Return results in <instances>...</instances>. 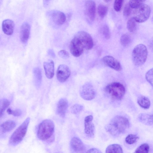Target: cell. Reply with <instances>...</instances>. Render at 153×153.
<instances>
[{
	"mask_svg": "<svg viewBox=\"0 0 153 153\" xmlns=\"http://www.w3.org/2000/svg\"><path fill=\"white\" fill-rule=\"evenodd\" d=\"M129 121L126 118L117 115L112 118L105 127L107 132L113 136H117L124 133L128 128Z\"/></svg>",
	"mask_w": 153,
	"mask_h": 153,
	"instance_id": "1",
	"label": "cell"
},
{
	"mask_svg": "<svg viewBox=\"0 0 153 153\" xmlns=\"http://www.w3.org/2000/svg\"><path fill=\"white\" fill-rule=\"evenodd\" d=\"M54 124L51 120L46 119L42 121L39 125L37 132L38 138L42 140L49 139L53 134Z\"/></svg>",
	"mask_w": 153,
	"mask_h": 153,
	"instance_id": "2",
	"label": "cell"
},
{
	"mask_svg": "<svg viewBox=\"0 0 153 153\" xmlns=\"http://www.w3.org/2000/svg\"><path fill=\"white\" fill-rule=\"evenodd\" d=\"M30 120L29 117L27 118L13 132L9 140L10 145L15 146L22 141L26 134Z\"/></svg>",
	"mask_w": 153,
	"mask_h": 153,
	"instance_id": "3",
	"label": "cell"
},
{
	"mask_svg": "<svg viewBox=\"0 0 153 153\" xmlns=\"http://www.w3.org/2000/svg\"><path fill=\"white\" fill-rule=\"evenodd\" d=\"M105 90L111 98L116 100H120L123 98L125 93L124 86L118 82H113L108 85Z\"/></svg>",
	"mask_w": 153,
	"mask_h": 153,
	"instance_id": "4",
	"label": "cell"
},
{
	"mask_svg": "<svg viewBox=\"0 0 153 153\" xmlns=\"http://www.w3.org/2000/svg\"><path fill=\"white\" fill-rule=\"evenodd\" d=\"M148 51L146 47L143 44H139L134 48L132 53V58L134 64L136 66H140L147 59Z\"/></svg>",
	"mask_w": 153,
	"mask_h": 153,
	"instance_id": "5",
	"label": "cell"
},
{
	"mask_svg": "<svg viewBox=\"0 0 153 153\" xmlns=\"http://www.w3.org/2000/svg\"><path fill=\"white\" fill-rule=\"evenodd\" d=\"M135 9L134 12V18L136 22L142 23L149 19L151 10L148 5L142 4Z\"/></svg>",
	"mask_w": 153,
	"mask_h": 153,
	"instance_id": "6",
	"label": "cell"
},
{
	"mask_svg": "<svg viewBox=\"0 0 153 153\" xmlns=\"http://www.w3.org/2000/svg\"><path fill=\"white\" fill-rule=\"evenodd\" d=\"M74 37L79 40L86 50H90L93 48L94 43L92 38L87 32L83 31H79L75 34Z\"/></svg>",
	"mask_w": 153,
	"mask_h": 153,
	"instance_id": "7",
	"label": "cell"
},
{
	"mask_svg": "<svg viewBox=\"0 0 153 153\" xmlns=\"http://www.w3.org/2000/svg\"><path fill=\"white\" fill-rule=\"evenodd\" d=\"M96 10L95 2L92 0L86 1L85 5V13L87 20L90 22L94 20Z\"/></svg>",
	"mask_w": 153,
	"mask_h": 153,
	"instance_id": "8",
	"label": "cell"
},
{
	"mask_svg": "<svg viewBox=\"0 0 153 153\" xmlns=\"http://www.w3.org/2000/svg\"><path fill=\"white\" fill-rule=\"evenodd\" d=\"M81 97L87 100H91L96 96V92L93 86L89 83L85 84L80 91Z\"/></svg>",
	"mask_w": 153,
	"mask_h": 153,
	"instance_id": "9",
	"label": "cell"
},
{
	"mask_svg": "<svg viewBox=\"0 0 153 153\" xmlns=\"http://www.w3.org/2000/svg\"><path fill=\"white\" fill-rule=\"evenodd\" d=\"M70 48L71 54L75 57H78L82 54L84 48L79 40L74 37L71 42Z\"/></svg>",
	"mask_w": 153,
	"mask_h": 153,
	"instance_id": "10",
	"label": "cell"
},
{
	"mask_svg": "<svg viewBox=\"0 0 153 153\" xmlns=\"http://www.w3.org/2000/svg\"><path fill=\"white\" fill-rule=\"evenodd\" d=\"M70 74V70L67 65L62 64L59 66L57 71L56 77L59 82H63L65 81Z\"/></svg>",
	"mask_w": 153,
	"mask_h": 153,
	"instance_id": "11",
	"label": "cell"
},
{
	"mask_svg": "<svg viewBox=\"0 0 153 153\" xmlns=\"http://www.w3.org/2000/svg\"><path fill=\"white\" fill-rule=\"evenodd\" d=\"M93 117L91 115H88L85 118L84 130L85 134L90 137H93L94 134L95 127L92 122Z\"/></svg>",
	"mask_w": 153,
	"mask_h": 153,
	"instance_id": "12",
	"label": "cell"
},
{
	"mask_svg": "<svg viewBox=\"0 0 153 153\" xmlns=\"http://www.w3.org/2000/svg\"><path fill=\"white\" fill-rule=\"evenodd\" d=\"M102 60L106 65L117 71L121 69V66L120 62L115 58L110 56L104 57Z\"/></svg>",
	"mask_w": 153,
	"mask_h": 153,
	"instance_id": "13",
	"label": "cell"
},
{
	"mask_svg": "<svg viewBox=\"0 0 153 153\" xmlns=\"http://www.w3.org/2000/svg\"><path fill=\"white\" fill-rule=\"evenodd\" d=\"M70 145L72 149L76 152L82 153L86 150L85 147L82 142L77 137H74L72 138Z\"/></svg>",
	"mask_w": 153,
	"mask_h": 153,
	"instance_id": "14",
	"label": "cell"
},
{
	"mask_svg": "<svg viewBox=\"0 0 153 153\" xmlns=\"http://www.w3.org/2000/svg\"><path fill=\"white\" fill-rule=\"evenodd\" d=\"M68 107V102L65 98L61 99L58 101L57 107L58 114L61 117H64Z\"/></svg>",
	"mask_w": 153,
	"mask_h": 153,
	"instance_id": "15",
	"label": "cell"
},
{
	"mask_svg": "<svg viewBox=\"0 0 153 153\" xmlns=\"http://www.w3.org/2000/svg\"><path fill=\"white\" fill-rule=\"evenodd\" d=\"M30 27L27 23H25L21 26L20 29V38L21 41L23 43H26L29 37Z\"/></svg>",
	"mask_w": 153,
	"mask_h": 153,
	"instance_id": "16",
	"label": "cell"
},
{
	"mask_svg": "<svg viewBox=\"0 0 153 153\" xmlns=\"http://www.w3.org/2000/svg\"><path fill=\"white\" fill-rule=\"evenodd\" d=\"M14 23L10 19L4 20L2 23V29L4 33L7 35H12L13 32Z\"/></svg>",
	"mask_w": 153,
	"mask_h": 153,
	"instance_id": "17",
	"label": "cell"
},
{
	"mask_svg": "<svg viewBox=\"0 0 153 153\" xmlns=\"http://www.w3.org/2000/svg\"><path fill=\"white\" fill-rule=\"evenodd\" d=\"M51 16L53 21L57 25H63L66 20V17L65 14L59 11H54L52 13Z\"/></svg>",
	"mask_w": 153,
	"mask_h": 153,
	"instance_id": "18",
	"label": "cell"
},
{
	"mask_svg": "<svg viewBox=\"0 0 153 153\" xmlns=\"http://www.w3.org/2000/svg\"><path fill=\"white\" fill-rule=\"evenodd\" d=\"M43 67L46 77L48 79H52L54 75V63L53 61L49 60L44 62Z\"/></svg>",
	"mask_w": 153,
	"mask_h": 153,
	"instance_id": "19",
	"label": "cell"
},
{
	"mask_svg": "<svg viewBox=\"0 0 153 153\" xmlns=\"http://www.w3.org/2000/svg\"><path fill=\"white\" fill-rule=\"evenodd\" d=\"M16 122L12 120H8L3 123L1 125V130L3 133L9 132L16 126Z\"/></svg>",
	"mask_w": 153,
	"mask_h": 153,
	"instance_id": "20",
	"label": "cell"
},
{
	"mask_svg": "<svg viewBox=\"0 0 153 153\" xmlns=\"http://www.w3.org/2000/svg\"><path fill=\"white\" fill-rule=\"evenodd\" d=\"M139 117L143 123L148 125L153 126V114H142L140 115Z\"/></svg>",
	"mask_w": 153,
	"mask_h": 153,
	"instance_id": "21",
	"label": "cell"
},
{
	"mask_svg": "<svg viewBox=\"0 0 153 153\" xmlns=\"http://www.w3.org/2000/svg\"><path fill=\"white\" fill-rule=\"evenodd\" d=\"M137 103L141 107L144 109L149 108L150 105L149 100L144 96H141L138 98Z\"/></svg>",
	"mask_w": 153,
	"mask_h": 153,
	"instance_id": "22",
	"label": "cell"
},
{
	"mask_svg": "<svg viewBox=\"0 0 153 153\" xmlns=\"http://www.w3.org/2000/svg\"><path fill=\"white\" fill-rule=\"evenodd\" d=\"M106 153H123L121 146L118 144H112L108 146L106 148Z\"/></svg>",
	"mask_w": 153,
	"mask_h": 153,
	"instance_id": "23",
	"label": "cell"
},
{
	"mask_svg": "<svg viewBox=\"0 0 153 153\" xmlns=\"http://www.w3.org/2000/svg\"><path fill=\"white\" fill-rule=\"evenodd\" d=\"M34 79L36 85L39 86L40 84L42 79L41 71L38 68H34L33 70Z\"/></svg>",
	"mask_w": 153,
	"mask_h": 153,
	"instance_id": "24",
	"label": "cell"
},
{
	"mask_svg": "<svg viewBox=\"0 0 153 153\" xmlns=\"http://www.w3.org/2000/svg\"><path fill=\"white\" fill-rule=\"evenodd\" d=\"M120 42L121 45L124 47L129 46L131 42L130 36L127 34H123L120 38Z\"/></svg>",
	"mask_w": 153,
	"mask_h": 153,
	"instance_id": "25",
	"label": "cell"
},
{
	"mask_svg": "<svg viewBox=\"0 0 153 153\" xmlns=\"http://www.w3.org/2000/svg\"><path fill=\"white\" fill-rule=\"evenodd\" d=\"M136 21L134 17L130 18L127 23V27L128 30L131 32H134L137 29Z\"/></svg>",
	"mask_w": 153,
	"mask_h": 153,
	"instance_id": "26",
	"label": "cell"
},
{
	"mask_svg": "<svg viewBox=\"0 0 153 153\" xmlns=\"http://www.w3.org/2000/svg\"><path fill=\"white\" fill-rule=\"evenodd\" d=\"M108 10V7L102 4L99 5L97 8L98 14L101 18H103L105 16Z\"/></svg>",
	"mask_w": 153,
	"mask_h": 153,
	"instance_id": "27",
	"label": "cell"
},
{
	"mask_svg": "<svg viewBox=\"0 0 153 153\" xmlns=\"http://www.w3.org/2000/svg\"><path fill=\"white\" fill-rule=\"evenodd\" d=\"M10 104V101L7 99H3L0 102V117L2 116L4 112Z\"/></svg>",
	"mask_w": 153,
	"mask_h": 153,
	"instance_id": "28",
	"label": "cell"
},
{
	"mask_svg": "<svg viewBox=\"0 0 153 153\" xmlns=\"http://www.w3.org/2000/svg\"><path fill=\"white\" fill-rule=\"evenodd\" d=\"M139 139V137L134 134L128 135L125 138V141L129 144H133L136 143Z\"/></svg>",
	"mask_w": 153,
	"mask_h": 153,
	"instance_id": "29",
	"label": "cell"
},
{
	"mask_svg": "<svg viewBox=\"0 0 153 153\" xmlns=\"http://www.w3.org/2000/svg\"><path fill=\"white\" fill-rule=\"evenodd\" d=\"M149 150V146L147 143L141 144L136 149L135 153H147Z\"/></svg>",
	"mask_w": 153,
	"mask_h": 153,
	"instance_id": "30",
	"label": "cell"
},
{
	"mask_svg": "<svg viewBox=\"0 0 153 153\" xmlns=\"http://www.w3.org/2000/svg\"><path fill=\"white\" fill-rule=\"evenodd\" d=\"M145 0H129V5L131 8H136L143 4Z\"/></svg>",
	"mask_w": 153,
	"mask_h": 153,
	"instance_id": "31",
	"label": "cell"
},
{
	"mask_svg": "<svg viewBox=\"0 0 153 153\" xmlns=\"http://www.w3.org/2000/svg\"><path fill=\"white\" fill-rule=\"evenodd\" d=\"M102 33L107 39H109L111 37V33L109 27L107 25H104L101 29Z\"/></svg>",
	"mask_w": 153,
	"mask_h": 153,
	"instance_id": "32",
	"label": "cell"
},
{
	"mask_svg": "<svg viewBox=\"0 0 153 153\" xmlns=\"http://www.w3.org/2000/svg\"><path fill=\"white\" fill-rule=\"evenodd\" d=\"M146 79L153 87V68L150 69L146 72Z\"/></svg>",
	"mask_w": 153,
	"mask_h": 153,
	"instance_id": "33",
	"label": "cell"
},
{
	"mask_svg": "<svg viewBox=\"0 0 153 153\" xmlns=\"http://www.w3.org/2000/svg\"><path fill=\"white\" fill-rule=\"evenodd\" d=\"M84 108L83 106L79 104L74 105L71 108V112L74 114H76L82 111Z\"/></svg>",
	"mask_w": 153,
	"mask_h": 153,
	"instance_id": "34",
	"label": "cell"
},
{
	"mask_svg": "<svg viewBox=\"0 0 153 153\" xmlns=\"http://www.w3.org/2000/svg\"><path fill=\"white\" fill-rule=\"evenodd\" d=\"M124 0H115L114 4V8L117 12L120 11L122 8Z\"/></svg>",
	"mask_w": 153,
	"mask_h": 153,
	"instance_id": "35",
	"label": "cell"
},
{
	"mask_svg": "<svg viewBox=\"0 0 153 153\" xmlns=\"http://www.w3.org/2000/svg\"><path fill=\"white\" fill-rule=\"evenodd\" d=\"M7 112L8 114H11L16 117L20 116L22 114V111L19 109L13 110L10 108H9L7 109Z\"/></svg>",
	"mask_w": 153,
	"mask_h": 153,
	"instance_id": "36",
	"label": "cell"
},
{
	"mask_svg": "<svg viewBox=\"0 0 153 153\" xmlns=\"http://www.w3.org/2000/svg\"><path fill=\"white\" fill-rule=\"evenodd\" d=\"M131 8L129 4H126L123 9V15L125 17H128L130 15L131 13Z\"/></svg>",
	"mask_w": 153,
	"mask_h": 153,
	"instance_id": "37",
	"label": "cell"
},
{
	"mask_svg": "<svg viewBox=\"0 0 153 153\" xmlns=\"http://www.w3.org/2000/svg\"><path fill=\"white\" fill-rule=\"evenodd\" d=\"M58 55L61 58L64 59H67L69 57L68 52L65 50H62L59 51Z\"/></svg>",
	"mask_w": 153,
	"mask_h": 153,
	"instance_id": "38",
	"label": "cell"
},
{
	"mask_svg": "<svg viewBox=\"0 0 153 153\" xmlns=\"http://www.w3.org/2000/svg\"><path fill=\"white\" fill-rule=\"evenodd\" d=\"M87 153H101V152L99 149L96 148H91L86 152Z\"/></svg>",
	"mask_w": 153,
	"mask_h": 153,
	"instance_id": "39",
	"label": "cell"
},
{
	"mask_svg": "<svg viewBox=\"0 0 153 153\" xmlns=\"http://www.w3.org/2000/svg\"><path fill=\"white\" fill-rule=\"evenodd\" d=\"M149 47L153 52V37L152 38L149 43Z\"/></svg>",
	"mask_w": 153,
	"mask_h": 153,
	"instance_id": "40",
	"label": "cell"
},
{
	"mask_svg": "<svg viewBox=\"0 0 153 153\" xmlns=\"http://www.w3.org/2000/svg\"><path fill=\"white\" fill-rule=\"evenodd\" d=\"M48 54L52 57L55 56V55L54 51L52 49H50L48 51Z\"/></svg>",
	"mask_w": 153,
	"mask_h": 153,
	"instance_id": "41",
	"label": "cell"
},
{
	"mask_svg": "<svg viewBox=\"0 0 153 153\" xmlns=\"http://www.w3.org/2000/svg\"><path fill=\"white\" fill-rule=\"evenodd\" d=\"M103 1H104L105 2H108V1H109L110 0H103Z\"/></svg>",
	"mask_w": 153,
	"mask_h": 153,
	"instance_id": "42",
	"label": "cell"
},
{
	"mask_svg": "<svg viewBox=\"0 0 153 153\" xmlns=\"http://www.w3.org/2000/svg\"><path fill=\"white\" fill-rule=\"evenodd\" d=\"M152 22H153V16L152 18Z\"/></svg>",
	"mask_w": 153,
	"mask_h": 153,
	"instance_id": "43",
	"label": "cell"
}]
</instances>
